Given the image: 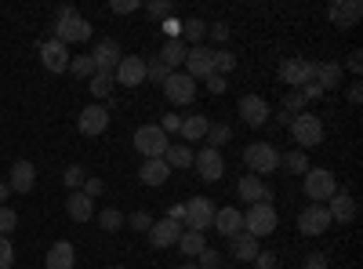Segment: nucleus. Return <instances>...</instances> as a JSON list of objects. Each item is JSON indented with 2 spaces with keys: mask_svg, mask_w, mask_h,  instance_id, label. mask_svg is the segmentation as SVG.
Returning <instances> with one entry per match:
<instances>
[{
  "mask_svg": "<svg viewBox=\"0 0 363 269\" xmlns=\"http://www.w3.org/2000/svg\"><path fill=\"white\" fill-rule=\"evenodd\" d=\"M8 197H11V190H8V182H0V207L8 204Z\"/></svg>",
  "mask_w": 363,
  "mask_h": 269,
  "instance_id": "nucleus-58",
  "label": "nucleus"
},
{
  "mask_svg": "<svg viewBox=\"0 0 363 269\" xmlns=\"http://www.w3.org/2000/svg\"><path fill=\"white\" fill-rule=\"evenodd\" d=\"M15 265V248H11V236H0V269H11Z\"/></svg>",
  "mask_w": 363,
  "mask_h": 269,
  "instance_id": "nucleus-46",
  "label": "nucleus"
},
{
  "mask_svg": "<svg viewBox=\"0 0 363 269\" xmlns=\"http://www.w3.org/2000/svg\"><path fill=\"white\" fill-rule=\"evenodd\" d=\"M301 269H327V255L323 251H313L306 262H301Z\"/></svg>",
  "mask_w": 363,
  "mask_h": 269,
  "instance_id": "nucleus-53",
  "label": "nucleus"
},
{
  "mask_svg": "<svg viewBox=\"0 0 363 269\" xmlns=\"http://www.w3.org/2000/svg\"><path fill=\"white\" fill-rule=\"evenodd\" d=\"M167 66L160 62V58H145V80H153V84H164L167 80Z\"/></svg>",
  "mask_w": 363,
  "mask_h": 269,
  "instance_id": "nucleus-42",
  "label": "nucleus"
},
{
  "mask_svg": "<svg viewBox=\"0 0 363 269\" xmlns=\"http://www.w3.org/2000/svg\"><path fill=\"white\" fill-rule=\"evenodd\" d=\"M33 182H37L33 160H15L11 164V175H8V190L11 193H29V190H33Z\"/></svg>",
  "mask_w": 363,
  "mask_h": 269,
  "instance_id": "nucleus-20",
  "label": "nucleus"
},
{
  "mask_svg": "<svg viewBox=\"0 0 363 269\" xmlns=\"http://www.w3.org/2000/svg\"><path fill=\"white\" fill-rule=\"evenodd\" d=\"M193 149L182 142V146H167V153H164V160H167V168H193Z\"/></svg>",
  "mask_w": 363,
  "mask_h": 269,
  "instance_id": "nucleus-33",
  "label": "nucleus"
},
{
  "mask_svg": "<svg viewBox=\"0 0 363 269\" xmlns=\"http://www.w3.org/2000/svg\"><path fill=\"white\" fill-rule=\"evenodd\" d=\"M99 226H102L106 233H116L120 226H124V215H120L116 207H106V212H99Z\"/></svg>",
  "mask_w": 363,
  "mask_h": 269,
  "instance_id": "nucleus-41",
  "label": "nucleus"
},
{
  "mask_svg": "<svg viewBox=\"0 0 363 269\" xmlns=\"http://www.w3.org/2000/svg\"><path fill=\"white\" fill-rule=\"evenodd\" d=\"M178 236H182V226L171 222V219H160V222L149 226V244L153 248H174Z\"/></svg>",
  "mask_w": 363,
  "mask_h": 269,
  "instance_id": "nucleus-21",
  "label": "nucleus"
},
{
  "mask_svg": "<svg viewBox=\"0 0 363 269\" xmlns=\"http://www.w3.org/2000/svg\"><path fill=\"white\" fill-rule=\"evenodd\" d=\"M280 80L291 87V92L313 84V58H284L280 62Z\"/></svg>",
  "mask_w": 363,
  "mask_h": 269,
  "instance_id": "nucleus-8",
  "label": "nucleus"
},
{
  "mask_svg": "<svg viewBox=\"0 0 363 269\" xmlns=\"http://www.w3.org/2000/svg\"><path fill=\"white\" fill-rule=\"evenodd\" d=\"M157 128H160L164 135H171V131L182 128V116H178V113H167V116H160V124H157Z\"/></svg>",
  "mask_w": 363,
  "mask_h": 269,
  "instance_id": "nucleus-50",
  "label": "nucleus"
},
{
  "mask_svg": "<svg viewBox=\"0 0 363 269\" xmlns=\"http://www.w3.org/2000/svg\"><path fill=\"white\" fill-rule=\"evenodd\" d=\"M167 135L157 128V124H142L138 131H135V149L145 157V160H157V157H164L167 153Z\"/></svg>",
  "mask_w": 363,
  "mask_h": 269,
  "instance_id": "nucleus-6",
  "label": "nucleus"
},
{
  "mask_svg": "<svg viewBox=\"0 0 363 269\" xmlns=\"http://www.w3.org/2000/svg\"><path fill=\"white\" fill-rule=\"evenodd\" d=\"M215 226L222 236H236L244 233V212H236V207H215Z\"/></svg>",
  "mask_w": 363,
  "mask_h": 269,
  "instance_id": "nucleus-23",
  "label": "nucleus"
},
{
  "mask_svg": "<svg viewBox=\"0 0 363 269\" xmlns=\"http://www.w3.org/2000/svg\"><path fill=\"white\" fill-rule=\"evenodd\" d=\"M124 222H128L131 229H138V233H149V226H153V219H149L145 212H135V215H128Z\"/></svg>",
  "mask_w": 363,
  "mask_h": 269,
  "instance_id": "nucleus-48",
  "label": "nucleus"
},
{
  "mask_svg": "<svg viewBox=\"0 0 363 269\" xmlns=\"http://www.w3.org/2000/svg\"><path fill=\"white\" fill-rule=\"evenodd\" d=\"M349 102H352V106H359V102H363V84H359V80L349 87Z\"/></svg>",
  "mask_w": 363,
  "mask_h": 269,
  "instance_id": "nucleus-57",
  "label": "nucleus"
},
{
  "mask_svg": "<svg viewBox=\"0 0 363 269\" xmlns=\"http://www.w3.org/2000/svg\"><path fill=\"white\" fill-rule=\"evenodd\" d=\"M345 66H349V73H359V70H363V55H359V51H352Z\"/></svg>",
  "mask_w": 363,
  "mask_h": 269,
  "instance_id": "nucleus-56",
  "label": "nucleus"
},
{
  "mask_svg": "<svg viewBox=\"0 0 363 269\" xmlns=\"http://www.w3.org/2000/svg\"><path fill=\"white\" fill-rule=\"evenodd\" d=\"M196 269H222V255H218L215 248H203V251L196 255Z\"/></svg>",
  "mask_w": 363,
  "mask_h": 269,
  "instance_id": "nucleus-43",
  "label": "nucleus"
},
{
  "mask_svg": "<svg viewBox=\"0 0 363 269\" xmlns=\"http://www.w3.org/2000/svg\"><path fill=\"white\" fill-rule=\"evenodd\" d=\"M229 33H233L229 22H207V37L215 40V44H225V40H229Z\"/></svg>",
  "mask_w": 363,
  "mask_h": 269,
  "instance_id": "nucleus-45",
  "label": "nucleus"
},
{
  "mask_svg": "<svg viewBox=\"0 0 363 269\" xmlns=\"http://www.w3.org/2000/svg\"><path fill=\"white\" fill-rule=\"evenodd\" d=\"M51 33H55V40H62V44L69 48V44H84V40H91V33H95V29H91V22L80 18L69 4H62V8L55 11Z\"/></svg>",
  "mask_w": 363,
  "mask_h": 269,
  "instance_id": "nucleus-1",
  "label": "nucleus"
},
{
  "mask_svg": "<svg viewBox=\"0 0 363 269\" xmlns=\"http://www.w3.org/2000/svg\"><path fill=\"white\" fill-rule=\"evenodd\" d=\"M186 258H196L203 248H207V236L200 233V229H182V236H178V244H174Z\"/></svg>",
  "mask_w": 363,
  "mask_h": 269,
  "instance_id": "nucleus-30",
  "label": "nucleus"
},
{
  "mask_svg": "<svg viewBox=\"0 0 363 269\" xmlns=\"http://www.w3.org/2000/svg\"><path fill=\"white\" fill-rule=\"evenodd\" d=\"M233 70H236V55H233L229 48L215 51V73H218V77H225V73H233Z\"/></svg>",
  "mask_w": 363,
  "mask_h": 269,
  "instance_id": "nucleus-40",
  "label": "nucleus"
},
{
  "mask_svg": "<svg viewBox=\"0 0 363 269\" xmlns=\"http://www.w3.org/2000/svg\"><path fill=\"white\" fill-rule=\"evenodd\" d=\"M66 73H73L77 80H91L99 70H95V62H91V55H77V58H69V70Z\"/></svg>",
  "mask_w": 363,
  "mask_h": 269,
  "instance_id": "nucleus-34",
  "label": "nucleus"
},
{
  "mask_svg": "<svg viewBox=\"0 0 363 269\" xmlns=\"http://www.w3.org/2000/svg\"><path fill=\"white\" fill-rule=\"evenodd\" d=\"M236 109H240V116H244V124H251V128L269 124V102L262 95H244L236 102Z\"/></svg>",
  "mask_w": 363,
  "mask_h": 269,
  "instance_id": "nucleus-18",
  "label": "nucleus"
},
{
  "mask_svg": "<svg viewBox=\"0 0 363 269\" xmlns=\"http://www.w3.org/2000/svg\"><path fill=\"white\" fill-rule=\"evenodd\" d=\"M120 58H124V51H120L116 40H99L95 51H91V62H95L99 73H113L120 66Z\"/></svg>",
  "mask_w": 363,
  "mask_h": 269,
  "instance_id": "nucleus-19",
  "label": "nucleus"
},
{
  "mask_svg": "<svg viewBox=\"0 0 363 269\" xmlns=\"http://www.w3.org/2000/svg\"><path fill=\"white\" fill-rule=\"evenodd\" d=\"M193 164H196V175L203 178V182H218V178L225 175V157H222V149L203 146L200 153L193 157Z\"/></svg>",
  "mask_w": 363,
  "mask_h": 269,
  "instance_id": "nucleus-9",
  "label": "nucleus"
},
{
  "mask_svg": "<svg viewBox=\"0 0 363 269\" xmlns=\"http://www.w3.org/2000/svg\"><path fill=\"white\" fill-rule=\"evenodd\" d=\"M207 92H211V95H222V92H225V77L211 73V77H207Z\"/></svg>",
  "mask_w": 363,
  "mask_h": 269,
  "instance_id": "nucleus-55",
  "label": "nucleus"
},
{
  "mask_svg": "<svg viewBox=\"0 0 363 269\" xmlns=\"http://www.w3.org/2000/svg\"><path fill=\"white\" fill-rule=\"evenodd\" d=\"M113 80H116L120 87H142V84H145V58L124 55V58H120V66L113 70Z\"/></svg>",
  "mask_w": 363,
  "mask_h": 269,
  "instance_id": "nucleus-10",
  "label": "nucleus"
},
{
  "mask_svg": "<svg viewBox=\"0 0 363 269\" xmlns=\"http://www.w3.org/2000/svg\"><path fill=\"white\" fill-rule=\"evenodd\" d=\"M160 87H164V95H167L171 106H189L196 99V80L186 77V73H167V80Z\"/></svg>",
  "mask_w": 363,
  "mask_h": 269,
  "instance_id": "nucleus-7",
  "label": "nucleus"
},
{
  "mask_svg": "<svg viewBox=\"0 0 363 269\" xmlns=\"http://www.w3.org/2000/svg\"><path fill=\"white\" fill-rule=\"evenodd\" d=\"M109 11L113 15H131V11H138V0H109Z\"/></svg>",
  "mask_w": 363,
  "mask_h": 269,
  "instance_id": "nucleus-49",
  "label": "nucleus"
},
{
  "mask_svg": "<svg viewBox=\"0 0 363 269\" xmlns=\"http://www.w3.org/2000/svg\"><path fill=\"white\" fill-rule=\"evenodd\" d=\"M277 207L272 204H251L247 212H244V233H251L255 241H262V236L269 233H277Z\"/></svg>",
  "mask_w": 363,
  "mask_h": 269,
  "instance_id": "nucleus-3",
  "label": "nucleus"
},
{
  "mask_svg": "<svg viewBox=\"0 0 363 269\" xmlns=\"http://www.w3.org/2000/svg\"><path fill=\"white\" fill-rule=\"evenodd\" d=\"M327 18L335 22L338 29H352L363 18V4L359 0H335V4L327 8Z\"/></svg>",
  "mask_w": 363,
  "mask_h": 269,
  "instance_id": "nucleus-16",
  "label": "nucleus"
},
{
  "mask_svg": "<svg viewBox=\"0 0 363 269\" xmlns=\"http://www.w3.org/2000/svg\"><path fill=\"white\" fill-rule=\"evenodd\" d=\"M211 222H215V200H207V197H193L186 200V229H207Z\"/></svg>",
  "mask_w": 363,
  "mask_h": 269,
  "instance_id": "nucleus-14",
  "label": "nucleus"
},
{
  "mask_svg": "<svg viewBox=\"0 0 363 269\" xmlns=\"http://www.w3.org/2000/svg\"><path fill=\"white\" fill-rule=\"evenodd\" d=\"M113 269H124V265H113Z\"/></svg>",
  "mask_w": 363,
  "mask_h": 269,
  "instance_id": "nucleus-60",
  "label": "nucleus"
},
{
  "mask_svg": "<svg viewBox=\"0 0 363 269\" xmlns=\"http://www.w3.org/2000/svg\"><path fill=\"white\" fill-rule=\"evenodd\" d=\"M186 77H193V80H207L211 73H215V51L211 48H189V55H186Z\"/></svg>",
  "mask_w": 363,
  "mask_h": 269,
  "instance_id": "nucleus-13",
  "label": "nucleus"
},
{
  "mask_svg": "<svg viewBox=\"0 0 363 269\" xmlns=\"http://www.w3.org/2000/svg\"><path fill=\"white\" fill-rule=\"evenodd\" d=\"M207 128H211V116H203V113H196V116H182L178 135L186 138V146H193V142L207 138Z\"/></svg>",
  "mask_w": 363,
  "mask_h": 269,
  "instance_id": "nucleus-26",
  "label": "nucleus"
},
{
  "mask_svg": "<svg viewBox=\"0 0 363 269\" xmlns=\"http://www.w3.org/2000/svg\"><path fill=\"white\" fill-rule=\"evenodd\" d=\"M280 113L291 116V121H294L298 113H306V95H301V92H287L284 102H280Z\"/></svg>",
  "mask_w": 363,
  "mask_h": 269,
  "instance_id": "nucleus-35",
  "label": "nucleus"
},
{
  "mask_svg": "<svg viewBox=\"0 0 363 269\" xmlns=\"http://www.w3.org/2000/svg\"><path fill=\"white\" fill-rule=\"evenodd\" d=\"M280 168H287V171H294V175H306L313 164H309V157L301 153V149H294V153H287V157H280Z\"/></svg>",
  "mask_w": 363,
  "mask_h": 269,
  "instance_id": "nucleus-36",
  "label": "nucleus"
},
{
  "mask_svg": "<svg viewBox=\"0 0 363 269\" xmlns=\"http://www.w3.org/2000/svg\"><path fill=\"white\" fill-rule=\"evenodd\" d=\"M255 269H277V255H272V251H258L255 255Z\"/></svg>",
  "mask_w": 363,
  "mask_h": 269,
  "instance_id": "nucleus-52",
  "label": "nucleus"
},
{
  "mask_svg": "<svg viewBox=\"0 0 363 269\" xmlns=\"http://www.w3.org/2000/svg\"><path fill=\"white\" fill-rule=\"evenodd\" d=\"M73 262H77V251H73V244L69 241H58V244H51V251H48V269H73Z\"/></svg>",
  "mask_w": 363,
  "mask_h": 269,
  "instance_id": "nucleus-29",
  "label": "nucleus"
},
{
  "mask_svg": "<svg viewBox=\"0 0 363 269\" xmlns=\"http://www.w3.org/2000/svg\"><path fill=\"white\" fill-rule=\"evenodd\" d=\"M301 190H306V197L313 204H320V200H330L338 193V178H335V171H327V168H309L306 175H301Z\"/></svg>",
  "mask_w": 363,
  "mask_h": 269,
  "instance_id": "nucleus-2",
  "label": "nucleus"
},
{
  "mask_svg": "<svg viewBox=\"0 0 363 269\" xmlns=\"http://www.w3.org/2000/svg\"><path fill=\"white\" fill-rule=\"evenodd\" d=\"M222 269H233V265H222Z\"/></svg>",
  "mask_w": 363,
  "mask_h": 269,
  "instance_id": "nucleus-61",
  "label": "nucleus"
},
{
  "mask_svg": "<svg viewBox=\"0 0 363 269\" xmlns=\"http://www.w3.org/2000/svg\"><path fill=\"white\" fill-rule=\"evenodd\" d=\"M229 138H233V128H229V124H215V121H211V128H207V146H211V149L225 146Z\"/></svg>",
  "mask_w": 363,
  "mask_h": 269,
  "instance_id": "nucleus-37",
  "label": "nucleus"
},
{
  "mask_svg": "<svg viewBox=\"0 0 363 269\" xmlns=\"http://www.w3.org/2000/svg\"><path fill=\"white\" fill-rule=\"evenodd\" d=\"M15 226H18V215H15L11 207L4 204V207H0V236H8V233H11Z\"/></svg>",
  "mask_w": 363,
  "mask_h": 269,
  "instance_id": "nucleus-47",
  "label": "nucleus"
},
{
  "mask_svg": "<svg viewBox=\"0 0 363 269\" xmlns=\"http://www.w3.org/2000/svg\"><path fill=\"white\" fill-rule=\"evenodd\" d=\"M66 212H69L73 222H91V219H95V200L84 197L80 190H73V193L66 197Z\"/></svg>",
  "mask_w": 363,
  "mask_h": 269,
  "instance_id": "nucleus-24",
  "label": "nucleus"
},
{
  "mask_svg": "<svg viewBox=\"0 0 363 269\" xmlns=\"http://www.w3.org/2000/svg\"><path fill=\"white\" fill-rule=\"evenodd\" d=\"M113 73H95V77H91V95H95V99H109V92H113Z\"/></svg>",
  "mask_w": 363,
  "mask_h": 269,
  "instance_id": "nucleus-38",
  "label": "nucleus"
},
{
  "mask_svg": "<svg viewBox=\"0 0 363 269\" xmlns=\"http://www.w3.org/2000/svg\"><path fill=\"white\" fill-rule=\"evenodd\" d=\"M330 229V215H327V204H309L306 212L298 215V233L301 236H320Z\"/></svg>",
  "mask_w": 363,
  "mask_h": 269,
  "instance_id": "nucleus-12",
  "label": "nucleus"
},
{
  "mask_svg": "<svg viewBox=\"0 0 363 269\" xmlns=\"http://www.w3.org/2000/svg\"><path fill=\"white\" fill-rule=\"evenodd\" d=\"M77 128H80V135H87V138H99L106 128H109V109L106 106H84L80 109V116H77Z\"/></svg>",
  "mask_w": 363,
  "mask_h": 269,
  "instance_id": "nucleus-11",
  "label": "nucleus"
},
{
  "mask_svg": "<svg viewBox=\"0 0 363 269\" xmlns=\"http://www.w3.org/2000/svg\"><path fill=\"white\" fill-rule=\"evenodd\" d=\"M291 135H294L298 149L306 153V149H313V146H320V142H323V121L306 109V113H298L294 121H291Z\"/></svg>",
  "mask_w": 363,
  "mask_h": 269,
  "instance_id": "nucleus-4",
  "label": "nucleus"
},
{
  "mask_svg": "<svg viewBox=\"0 0 363 269\" xmlns=\"http://www.w3.org/2000/svg\"><path fill=\"white\" fill-rule=\"evenodd\" d=\"M69 48L62 44V40H44L40 44V62H44V70L48 73H66L69 70Z\"/></svg>",
  "mask_w": 363,
  "mask_h": 269,
  "instance_id": "nucleus-15",
  "label": "nucleus"
},
{
  "mask_svg": "<svg viewBox=\"0 0 363 269\" xmlns=\"http://www.w3.org/2000/svg\"><path fill=\"white\" fill-rule=\"evenodd\" d=\"M178 269H196V262H186V265H178Z\"/></svg>",
  "mask_w": 363,
  "mask_h": 269,
  "instance_id": "nucleus-59",
  "label": "nucleus"
},
{
  "mask_svg": "<svg viewBox=\"0 0 363 269\" xmlns=\"http://www.w3.org/2000/svg\"><path fill=\"white\" fill-rule=\"evenodd\" d=\"M244 164L251 168V175H269L280 168V149L272 142H255L244 149Z\"/></svg>",
  "mask_w": 363,
  "mask_h": 269,
  "instance_id": "nucleus-5",
  "label": "nucleus"
},
{
  "mask_svg": "<svg viewBox=\"0 0 363 269\" xmlns=\"http://www.w3.org/2000/svg\"><path fill=\"white\" fill-rule=\"evenodd\" d=\"M145 11L153 15V18H171L174 15V4H171V0H149Z\"/></svg>",
  "mask_w": 363,
  "mask_h": 269,
  "instance_id": "nucleus-44",
  "label": "nucleus"
},
{
  "mask_svg": "<svg viewBox=\"0 0 363 269\" xmlns=\"http://www.w3.org/2000/svg\"><path fill=\"white\" fill-rule=\"evenodd\" d=\"M327 215H330V222H352L356 219V200H352V193H345V190H338L335 197H330V204H327Z\"/></svg>",
  "mask_w": 363,
  "mask_h": 269,
  "instance_id": "nucleus-22",
  "label": "nucleus"
},
{
  "mask_svg": "<svg viewBox=\"0 0 363 269\" xmlns=\"http://www.w3.org/2000/svg\"><path fill=\"white\" fill-rule=\"evenodd\" d=\"M164 33H167V40H178L182 37V22L171 15V18H164Z\"/></svg>",
  "mask_w": 363,
  "mask_h": 269,
  "instance_id": "nucleus-54",
  "label": "nucleus"
},
{
  "mask_svg": "<svg viewBox=\"0 0 363 269\" xmlns=\"http://www.w3.org/2000/svg\"><path fill=\"white\" fill-rule=\"evenodd\" d=\"M102 190H106V186L99 182V178H87V182L80 186V193H84V197H91V200H95V197H102Z\"/></svg>",
  "mask_w": 363,
  "mask_h": 269,
  "instance_id": "nucleus-51",
  "label": "nucleus"
},
{
  "mask_svg": "<svg viewBox=\"0 0 363 269\" xmlns=\"http://www.w3.org/2000/svg\"><path fill=\"white\" fill-rule=\"evenodd\" d=\"M236 193H240V200H244V204H272V190L262 182L258 175H244V178H240Z\"/></svg>",
  "mask_w": 363,
  "mask_h": 269,
  "instance_id": "nucleus-17",
  "label": "nucleus"
},
{
  "mask_svg": "<svg viewBox=\"0 0 363 269\" xmlns=\"http://www.w3.org/2000/svg\"><path fill=\"white\" fill-rule=\"evenodd\" d=\"M338 80H342V66L338 62H313V84L320 87V92L338 87Z\"/></svg>",
  "mask_w": 363,
  "mask_h": 269,
  "instance_id": "nucleus-28",
  "label": "nucleus"
},
{
  "mask_svg": "<svg viewBox=\"0 0 363 269\" xmlns=\"http://www.w3.org/2000/svg\"><path fill=\"white\" fill-rule=\"evenodd\" d=\"M186 55H189V48L182 44V40H167V44H164V51H160L157 58H160V62H164L167 70H174V66L186 62Z\"/></svg>",
  "mask_w": 363,
  "mask_h": 269,
  "instance_id": "nucleus-32",
  "label": "nucleus"
},
{
  "mask_svg": "<svg viewBox=\"0 0 363 269\" xmlns=\"http://www.w3.org/2000/svg\"><path fill=\"white\" fill-rule=\"evenodd\" d=\"M229 251H233L236 262H255V255L262 248H258V241H255L251 233H236V236H229Z\"/></svg>",
  "mask_w": 363,
  "mask_h": 269,
  "instance_id": "nucleus-27",
  "label": "nucleus"
},
{
  "mask_svg": "<svg viewBox=\"0 0 363 269\" xmlns=\"http://www.w3.org/2000/svg\"><path fill=\"white\" fill-rule=\"evenodd\" d=\"M62 182H66V186H69V193H73V190H80V186L87 182V171H84L80 164H69V168L62 171Z\"/></svg>",
  "mask_w": 363,
  "mask_h": 269,
  "instance_id": "nucleus-39",
  "label": "nucleus"
},
{
  "mask_svg": "<svg viewBox=\"0 0 363 269\" xmlns=\"http://www.w3.org/2000/svg\"><path fill=\"white\" fill-rule=\"evenodd\" d=\"M207 37V22L203 18H186V22H182V44H186V48H200V40Z\"/></svg>",
  "mask_w": 363,
  "mask_h": 269,
  "instance_id": "nucleus-31",
  "label": "nucleus"
},
{
  "mask_svg": "<svg viewBox=\"0 0 363 269\" xmlns=\"http://www.w3.org/2000/svg\"><path fill=\"white\" fill-rule=\"evenodd\" d=\"M167 178H171V168H167V160H164V157L145 160V164L138 168V182H145V186H164Z\"/></svg>",
  "mask_w": 363,
  "mask_h": 269,
  "instance_id": "nucleus-25",
  "label": "nucleus"
}]
</instances>
